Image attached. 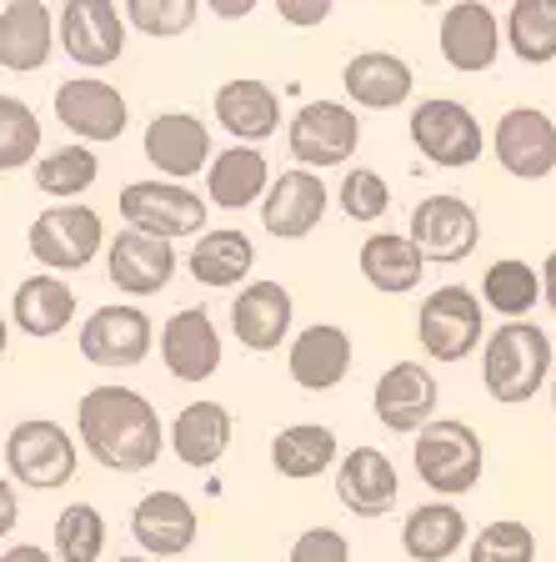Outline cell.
<instances>
[{"label":"cell","instance_id":"cell-20","mask_svg":"<svg viewBox=\"0 0 556 562\" xmlns=\"http://www.w3.org/2000/svg\"><path fill=\"white\" fill-rule=\"evenodd\" d=\"M371 407H376V422L392 427V432H421L436 412V376L421 362H396L376 376L371 386Z\"/></svg>","mask_w":556,"mask_h":562},{"label":"cell","instance_id":"cell-28","mask_svg":"<svg viewBox=\"0 0 556 562\" xmlns=\"http://www.w3.org/2000/svg\"><path fill=\"white\" fill-rule=\"evenodd\" d=\"M341 86H347L351 111H392V105H401L411 95L417 70L401 56H392V50H361V56L347 60Z\"/></svg>","mask_w":556,"mask_h":562},{"label":"cell","instance_id":"cell-22","mask_svg":"<svg viewBox=\"0 0 556 562\" xmlns=\"http://www.w3.org/2000/svg\"><path fill=\"white\" fill-rule=\"evenodd\" d=\"M161 362L175 382H206V376H216L220 331H216V322H211V312H201V306H181L175 316H166Z\"/></svg>","mask_w":556,"mask_h":562},{"label":"cell","instance_id":"cell-27","mask_svg":"<svg viewBox=\"0 0 556 562\" xmlns=\"http://www.w3.org/2000/svg\"><path fill=\"white\" fill-rule=\"evenodd\" d=\"M211 111H216V121L236 136V146H256V140L276 136V126H281L276 86L256 81V76H236V81H226L216 91V101H211Z\"/></svg>","mask_w":556,"mask_h":562},{"label":"cell","instance_id":"cell-50","mask_svg":"<svg viewBox=\"0 0 556 562\" xmlns=\"http://www.w3.org/2000/svg\"><path fill=\"white\" fill-rule=\"evenodd\" d=\"M552 412H556V376H552Z\"/></svg>","mask_w":556,"mask_h":562},{"label":"cell","instance_id":"cell-29","mask_svg":"<svg viewBox=\"0 0 556 562\" xmlns=\"http://www.w3.org/2000/svg\"><path fill=\"white\" fill-rule=\"evenodd\" d=\"M25 337L46 341L76 322V292H70L66 277H25L11 292V312H5Z\"/></svg>","mask_w":556,"mask_h":562},{"label":"cell","instance_id":"cell-23","mask_svg":"<svg viewBox=\"0 0 556 562\" xmlns=\"http://www.w3.org/2000/svg\"><path fill=\"white\" fill-rule=\"evenodd\" d=\"M337 497L356 517H392L396 497H401L392 457L382 447H351L337 462Z\"/></svg>","mask_w":556,"mask_h":562},{"label":"cell","instance_id":"cell-42","mask_svg":"<svg viewBox=\"0 0 556 562\" xmlns=\"http://www.w3.org/2000/svg\"><path fill=\"white\" fill-rule=\"evenodd\" d=\"M126 15L140 35H156V41H175V35L191 31V21L201 15L196 0H126Z\"/></svg>","mask_w":556,"mask_h":562},{"label":"cell","instance_id":"cell-14","mask_svg":"<svg viewBox=\"0 0 556 562\" xmlns=\"http://www.w3.org/2000/svg\"><path fill=\"white\" fill-rule=\"evenodd\" d=\"M491 156L517 181H542L556 171V121L536 105H511L491 131Z\"/></svg>","mask_w":556,"mask_h":562},{"label":"cell","instance_id":"cell-33","mask_svg":"<svg viewBox=\"0 0 556 562\" xmlns=\"http://www.w3.org/2000/svg\"><path fill=\"white\" fill-rule=\"evenodd\" d=\"M401 548L411 562H446L466 548V513L452 503H421L401 522Z\"/></svg>","mask_w":556,"mask_h":562},{"label":"cell","instance_id":"cell-17","mask_svg":"<svg viewBox=\"0 0 556 562\" xmlns=\"http://www.w3.org/2000/svg\"><path fill=\"white\" fill-rule=\"evenodd\" d=\"M326 206H331L326 181L316 171L296 166V171H281L266 187V196H261V226H266L276 241H302V236H311L316 226H321Z\"/></svg>","mask_w":556,"mask_h":562},{"label":"cell","instance_id":"cell-38","mask_svg":"<svg viewBox=\"0 0 556 562\" xmlns=\"http://www.w3.org/2000/svg\"><path fill=\"white\" fill-rule=\"evenodd\" d=\"M41 161V116L21 95H0V171H25Z\"/></svg>","mask_w":556,"mask_h":562},{"label":"cell","instance_id":"cell-16","mask_svg":"<svg viewBox=\"0 0 556 562\" xmlns=\"http://www.w3.org/2000/svg\"><path fill=\"white\" fill-rule=\"evenodd\" d=\"M175 267V246L161 236H140V232H121L105 241V281L121 286L126 296H161L171 286Z\"/></svg>","mask_w":556,"mask_h":562},{"label":"cell","instance_id":"cell-43","mask_svg":"<svg viewBox=\"0 0 556 562\" xmlns=\"http://www.w3.org/2000/svg\"><path fill=\"white\" fill-rule=\"evenodd\" d=\"M286 562H351V542L337 527H306L302 538L291 542Z\"/></svg>","mask_w":556,"mask_h":562},{"label":"cell","instance_id":"cell-9","mask_svg":"<svg viewBox=\"0 0 556 562\" xmlns=\"http://www.w3.org/2000/svg\"><path fill=\"white\" fill-rule=\"evenodd\" d=\"M481 296L466 292V286H436V292L421 302L417 312V341L427 357L436 362H462L481 347Z\"/></svg>","mask_w":556,"mask_h":562},{"label":"cell","instance_id":"cell-35","mask_svg":"<svg viewBox=\"0 0 556 562\" xmlns=\"http://www.w3.org/2000/svg\"><path fill=\"white\" fill-rule=\"evenodd\" d=\"M507 46L522 66L556 60V0H517L507 11Z\"/></svg>","mask_w":556,"mask_h":562},{"label":"cell","instance_id":"cell-26","mask_svg":"<svg viewBox=\"0 0 556 562\" xmlns=\"http://www.w3.org/2000/svg\"><path fill=\"white\" fill-rule=\"evenodd\" d=\"M56 50V11L46 0H11L0 5V66L15 76L41 70Z\"/></svg>","mask_w":556,"mask_h":562},{"label":"cell","instance_id":"cell-44","mask_svg":"<svg viewBox=\"0 0 556 562\" xmlns=\"http://www.w3.org/2000/svg\"><path fill=\"white\" fill-rule=\"evenodd\" d=\"M15 522H21V492L11 477H0V538H11Z\"/></svg>","mask_w":556,"mask_h":562},{"label":"cell","instance_id":"cell-7","mask_svg":"<svg viewBox=\"0 0 556 562\" xmlns=\"http://www.w3.org/2000/svg\"><path fill=\"white\" fill-rule=\"evenodd\" d=\"M50 111L76 136V146H111L131 126L126 95L111 81H101V76H70V81H60L56 95H50Z\"/></svg>","mask_w":556,"mask_h":562},{"label":"cell","instance_id":"cell-24","mask_svg":"<svg viewBox=\"0 0 556 562\" xmlns=\"http://www.w3.org/2000/svg\"><path fill=\"white\" fill-rule=\"evenodd\" d=\"M296 302L281 281H246L231 302V337L246 351H276L291 331Z\"/></svg>","mask_w":556,"mask_h":562},{"label":"cell","instance_id":"cell-34","mask_svg":"<svg viewBox=\"0 0 556 562\" xmlns=\"http://www.w3.org/2000/svg\"><path fill=\"white\" fill-rule=\"evenodd\" d=\"M421 271H427V261H421V251L411 246V236L376 232L361 241V277H366L376 292H386V296L411 292L421 281Z\"/></svg>","mask_w":556,"mask_h":562},{"label":"cell","instance_id":"cell-5","mask_svg":"<svg viewBox=\"0 0 556 562\" xmlns=\"http://www.w3.org/2000/svg\"><path fill=\"white\" fill-rule=\"evenodd\" d=\"M206 216H211L206 196H196L191 187H175V181H161V176L121 187V222H126V232L175 241V236L206 232Z\"/></svg>","mask_w":556,"mask_h":562},{"label":"cell","instance_id":"cell-18","mask_svg":"<svg viewBox=\"0 0 556 562\" xmlns=\"http://www.w3.org/2000/svg\"><path fill=\"white\" fill-rule=\"evenodd\" d=\"M196 532H201V517L191 507V497L171 487H156L146 492L131 513V538L140 542L146 558H181V552L196 548Z\"/></svg>","mask_w":556,"mask_h":562},{"label":"cell","instance_id":"cell-39","mask_svg":"<svg viewBox=\"0 0 556 562\" xmlns=\"http://www.w3.org/2000/svg\"><path fill=\"white\" fill-rule=\"evenodd\" d=\"M105 517L95 503H70L56 517V562H101Z\"/></svg>","mask_w":556,"mask_h":562},{"label":"cell","instance_id":"cell-36","mask_svg":"<svg viewBox=\"0 0 556 562\" xmlns=\"http://www.w3.org/2000/svg\"><path fill=\"white\" fill-rule=\"evenodd\" d=\"M536 302H542V277L522 257L491 261L487 277H481V306H491L497 316H511V322H526V312Z\"/></svg>","mask_w":556,"mask_h":562},{"label":"cell","instance_id":"cell-51","mask_svg":"<svg viewBox=\"0 0 556 562\" xmlns=\"http://www.w3.org/2000/svg\"><path fill=\"white\" fill-rule=\"evenodd\" d=\"M116 562H151V558H116Z\"/></svg>","mask_w":556,"mask_h":562},{"label":"cell","instance_id":"cell-40","mask_svg":"<svg viewBox=\"0 0 556 562\" xmlns=\"http://www.w3.org/2000/svg\"><path fill=\"white\" fill-rule=\"evenodd\" d=\"M472 562H536V532L517 517L487 522L472 538Z\"/></svg>","mask_w":556,"mask_h":562},{"label":"cell","instance_id":"cell-8","mask_svg":"<svg viewBox=\"0 0 556 562\" xmlns=\"http://www.w3.org/2000/svg\"><path fill=\"white\" fill-rule=\"evenodd\" d=\"M286 146L296 156L302 171H331V166H347L361 146V116L347 101H306L296 116H291Z\"/></svg>","mask_w":556,"mask_h":562},{"label":"cell","instance_id":"cell-49","mask_svg":"<svg viewBox=\"0 0 556 562\" xmlns=\"http://www.w3.org/2000/svg\"><path fill=\"white\" fill-rule=\"evenodd\" d=\"M5 347H11V316L0 312V357H5Z\"/></svg>","mask_w":556,"mask_h":562},{"label":"cell","instance_id":"cell-13","mask_svg":"<svg viewBox=\"0 0 556 562\" xmlns=\"http://www.w3.org/2000/svg\"><path fill=\"white\" fill-rule=\"evenodd\" d=\"M406 236H411V246L421 251V261L456 267V261H466L476 251V241H481V216H476V206L462 196H427L411 211Z\"/></svg>","mask_w":556,"mask_h":562},{"label":"cell","instance_id":"cell-45","mask_svg":"<svg viewBox=\"0 0 556 562\" xmlns=\"http://www.w3.org/2000/svg\"><path fill=\"white\" fill-rule=\"evenodd\" d=\"M326 15H331V5H326V0H316V5H302V0H281V21H291V25H321Z\"/></svg>","mask_w":556,"mask_h":562},{"label":"cell","instance_id":"cell-30","mask_svg":"<svg viewBox=\"0 0 556 562\" xmlns=\"http://www.w3.org/2000/svg\"><path fill=\"white\" fill-rule=\"evenodd\" d=\"M271 187V166L256 146H231V151H216L206 166V196L220 211H246L266 196Z\"/></svg>","mask_w":556,"mask_h":562},{"label":"cell","instance_id":"cell-2","mask_svg":"<svg viewBox=\"0 0 556 562\" xmlns=\"http://www.w3.org/2000/svg\"><path fill=\"white\" fill-rule=\"evenodd\" d=\"M552 376V337L536 322H501L481 341V382L491 402H532L542 382Z\"/></svg>","mask_w":556,"mask_h":562},{"label":"cell","instance_id":"cell-25","mask_svg":"<svg viewBox=\"0 0 556 562\" xmlns=\"http://www.w3.org/2000/svg\"><path fill=\"white\" fill-rule=\"evenodd\" d=\"M231 437H236V422L231 412L220 407V402H185L181 412H175V422L166 427V447L175 452V462H185V468H216L220 457L231 452Z\"/></svg>","mask_w":556,"mask_h":562},{"label":"cell","instance_id":"cell-41","mask_svg":"<svg viewBox=\"0 0 556 562\" xmlns=\"http://www.w3.org/2000/svg\"><path fill=\"white\" fill-rule=\"evenodd\" d=\"M341 211H347L351 222L371 226V222H382L386 211H392V187H386V176L382 171H371V166H351L347 181H341L337 191Z\"/></svg>","mask_w":556,"mask_h":562},{"label":"cell","instance_id":"cell-46","mask_svg":"<svg viewBox=\"0 0 556 562\" xmlns=\"http://www.w3.org/2000/svg\"><path fill=\"white\" fill-rule=\"evenodd\" d=\"M0 562H56V552H46L41 542H15L0 552Z\"/></svg>","mask_w":556,"mask_h":562},{"label":"cell","instance_id":"cell-37","mask_svg":"<svg viewBox=\"0 0 556 562\" xmlns=\"http://www.w3.org/2000/svg\"><path fill=\"white\" fill-rule=\"evenodd\" d=\"M31 171H35V187L46 191V196H60V206H66L70 196H86V191L95 187V176H101V156H95L91 146H76V140H70V146L46 151Z\"/></svg>","mask_w":556,"mask_h":562},{"label":"cell","instance_id":"cell-19","mask_svg":"<svg viewBox=\"0 0 556 562\" xmlns=\"http://www.w3.org/2000/svg\"><path fill=\"white\" fill-rule=\"evenodd\" d=\"M501 56V21L481 0H456L441 15V60L462 76L491 70Z\"/></svg>","mask_w":556,"mask_h":562},{"label":"cell","instance_id":"cell-48","mask_svg":"<svg viewBox=\"0 0 556 562\" xmlns=\"http://www.w3.org/2000/svg\"><path fill=\"white\" fill-rule=\"evenodd\" d=\"M211 11H216V15H226V21H236V15H251L256 5H251V0H246V5H211Z\"/></svg>","mask_w":556,"mask_h":562},{"label":"cell","instance_id":"cell-6","mask_svg":"<svg viewBox=\"0 0 556 562\" xmlns=\"http://www.w3.org/2000/svg\"><path fill=\"white\" fill-rule=\"evenodd\" d=\"M76 462H81V447L76 437L50 417H25L11 427L5 437V468H11L15 482L35 492H56L76 477Z\"/></svg>","mask_w":556,"mask_h":562},{"label":"cell","instance_id":"cell-31","mask_svg":"<svg viewBox=\"0 0 556 562\" xmlns=\"http://www.w3.org/2000/svg\"><path fill=\"white\" fill-rule=\"evenodd\" d=\"M191 277L211 292H226V286H241V277H251L256 267V241L236 226H220V232H201L191 257H185Z\"/></svg>","mask_w":556,"mask_h":562},{"label":"cell","instance_id":"cell-10","mask_svg":"<svg viewBox=\"0 0 556 562\" xmlns=\"http://www.w3.org/2000/svg\"><path fill=\"white\" fill-rule=\"evenodd\" d=\"M56 46L86 70L116 66L126 50V15L116 0H66L56 11Z\"/></svg>","mask_w":556,"mask_h":562},{"label":"cell","instance_id":"cell-12","mask_svg":"<svg viewBox=\"0 0 556 562\" xmlns=\"http://www.w3.org/2000/svg\"><path fill=\"white\" fill-rule=\"evenodd\" d=\"M151 341H156L151 316L131 302L95 306V312L81 322V357L91 367H111V372L140 367L151 357Z\"/></svg>","mask_w":556,"mask_h":562},{"label":"cell","instance_id":"cell-15","mask_svg":"<svg viewBox=\"0 0 556 562\" xmlns=\"http://www.w3.org/2000/svg\"><path fill=\"white\" fill-rule=\"evenodd\" d=\"M140 151L156 166V176L175 181V187H185L191 176H201L211 166V156H216L211 151L206 121L191 116V111H161V116H151V126L140 136Z\"/></svg>","mask_w":556,"mask_h":562},{"label":"cell","instance_id":"cell-21","mask_svg":"<svg viewBox=\"0 0 556 562\" xmlns=\"http://www.w3.org/2000/svg\"><path fill=\"white\" fill-rule=\"evenodd\" d=\"M351 357H356L351 331L337 327V322H316V327L296 331V341L286 351V372L302 392H331V386L347 382Z\"/></svg>","mask_w":556,"mask_h":562},{"label":"cell","instance_id":"cell-32","mask_svg":"<svg viewBox=\"0 0 556 562\" xmlns=\"http://www.w3.org/2000/svg\"><path fill=\"white\" fill-rule=\"evenodd\" d=\"M331 462H341V442L326 422H296V427H281L271 437V468L286 482L321 477Z\"/></svg>","mask_w":556,"mask_h":562},{"label":"cell","instance_id":"cell-11","mask_svg":"<svg viewBox=\"0 0 556 562\" xmlns=\"http://www.w3.org/2000/svg\"><path fill=\"white\" fill-rule=\"evenodd\" d=\"M411 146L427 156L431 166H446V171H462L481 156V121L466 111L462 101H446V95H431L411 111Z\"/></svg>","mask_w":556,"mask_h":562},{"label":"cell","instance_id":"cell-4","mask_svg":"<svg viewBox=\"0 0 556 562\" xmlns=\"http://www.w3.org/2000/svg\"><path fill=\"white\" fill-rule=\"evenodd\" d=\"M25 246L46 271H86L105 246V222L95 206L66 201V206H46L25 226Z\"/></svg>","mask_w":556,"mask_h":562},{"label":"cell","instance_id":"cell-1","mask_svg":"<svg viewBox=\"0 0 556 562\" xmlns=\"http://www.w3.org/2000/svg\"><path fill=\"white\" fill-rule=\"evenodd\" d=\"M76 432L105 472H151L166 447L156 407L136 386L121 382H101L86 392L81 407H76Z\"/></svg>","mask_w":556,"mask_h":562},{"label":"cell","instance_id":"cell-47","mask_svg":"<svg viewBox=\"0 0 556 562\" xmlns=\"http://www.w3.org/2000/svg\"><path fill=\"white\" fill-rule=\"evenodd\" d=\"M536 277H542V302L556 312V251H552V257H546V267L536 271Z\"/></svg>","mask_w":556,"mask_h":562},{"label":"cell","instance_id":"cell-3","mask_svg":"<svg viewBox=\"0 0 556 562\" xmlns=\"http://www.w3.org/2000/svg\"><path fill=\"white\" fill-rule=\"evenodd\" d=\"M411 462H417V477L436 492V503H441V497H462V492L476 487V477L487 468V447H481L472 422L431 417L417 432Z\"/></svg>","mask_w":556,"mask_h":562}]
</instances>
